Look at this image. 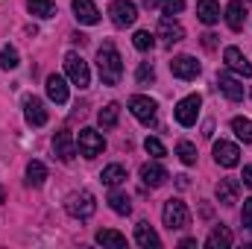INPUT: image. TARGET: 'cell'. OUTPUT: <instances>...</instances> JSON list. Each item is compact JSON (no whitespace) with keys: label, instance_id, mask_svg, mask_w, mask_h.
Returning <instances> with one entry per match:
<instances>
[{"label":"cell","instance_id":"cell-1","mask_svg":"<svg viewBox=\"0 0 252 249\" xmlns=\"http://www.w3.org/2000/svg\"><path fill=\"white\" fill-rule=\"evenodd\" d=\"M97 70H100L103 85H118L121 82V76H124V59L115 50V44H103L97 50Z\"/></svg>","mask_w":252,"mask_h":249},{"label":"cell","instance_id":"cell-2","mask_svg":"<svg viewBox=\"0 0 252 249\" xmlns=\"http://www.w3.org/2000/svg\"><path fill=\"white\" fill-rule=\"evenodd\" d=\"M64 211L70 217H76V220H88L97 211V199H94L91 190H76V193H70L64 199Z\"/></svg>","mask_w":252,"mask_h":249},{"label":"cell","instance_id":"cell-3","mask_svg":"<svg viewBox=\"0 0 252 249\" xmlns=\"http://www.w3.org/2000/svg\"><path fill=\"white\" fill-rule=\"evenodd\" d=\"M161 220H164V226L170 229V232H179V229H185L188 226V220H190V214H188V205L182 202V199H167L164 202V211H161Z\"/></svg>","mask_w":252,"mask_h":249},{"label":"cell","instance_id":"cell-4","mask_svg":"<svg viewBox=\"0 0 252 249\" xmlns=\"http://www.w3.org/2000/svg\"><path fill=\"white\" fill-rule=\"evenodd\" d=\"M76 150H79V156H85V158H97V156L106 150V141H103V135H100L97 129H79Z\"/></svg>","mask_w":252,"mask_h":249},{"label":"cell","instance_id":"cell-5","mask_svg":"<svg viewBox=\"0 0 252 249\" xmlns=\"http://www.w3.org/2000/svg\"><path fill=\"white\" fill-rule=\"evenodd\" d=\"M64 70H67V76H70V82L76 85V88H88V82H91V73H88V64L85 59L79 56V53H67L64 56Z\"/></svg>","mask_w":252,"mask_h":249},{"label":"cell","instance_id":"cell-6","mask_svg":"<svg viewBox=\"0 0 252 249\" xmlns=\"http://www.w3.org/2000/svg\"><path fill=\"white\" fill-rule=\"evenodd\" d=\"M199 106H202V97H199V94H188L185 100L176 103L173 115H176V121H179L182 126H193L196 118H199Z\"/></svg>","mask_w":252,"mask_h":249},{"label":"cell","instance_id":"cell-7","mask_svg":"<svg viewBox=\"0 0 252 249\" xmlns=\"http://www.w3.org/2000/svg\"><path fill=\"white\" fill-rule=\"evenodd\" d=\"M109 15H112V24L115 27H132L138 21V6L132 0H115L109 6Z\"/></svg>","mask_w":252,"mask_h":249},{"label":"cell","instance_id":"cell-8","mask_svg":"<svg viewBox=\"0 0 252 249\" xmlns=\"http://www.w3.org/2000/svg\"><path fill=\"white\" fill-rule=\"evenodd\" d=\"M129 112H132L144 126L156 124V100H150V97H144V94H135V97L129 100Z\"/></svg>","mask_w":252,"mask_h":249},{"label":"cell","instance_id":"cell-9","mask_svg":"<svg viewBox=\"0 0 252 249\" xmlns=\"http://www.w3.org/2000/svg\"><path fill=\"white\" fill-rule=\"evenodd\" d=\"M53 156L59 158V161H73V156H76V141H73V135L62 129V132H56L53 135Z\"/></svg>","mask_w":252,"mask_h":249},{"label":"cell","instance_id":"cell-10","mask_svg":"<svg viewBox=\"0 0 252 249\" xmlns=\"http://www.w3.org/2000/svg\"><path fill=\"white\" fill-rule=\"evenodd\" d=\"M214 161H217L220 167H238L241 150H238L235 144H229V141H217V144H214Z\"/></svg>","mask_w":252,"mask_h":249},{"label":"cell","instance_id":"cell-11","mask_svg":"<svg viewBox=\"0 0 252 249\" xmlns=\"http://www.w3.org/2000/svg\"><path fill=\"white\" fill-rule=\"evenodd\" d=\"M24 118L30 126H44L47 124V109L38 97H27L24 100Z\"/></svg>","mask_w":252,"mask_h":249},{"label":"cell","instance_id":"cell-12","mask_svg":"<svg viewBox=\"0 0 252 249\" xmlns=\"http://www.w3.org/2000/svg\"><path fill=\"white\" fill-rule=\"evenodd\" d=\"M170 70H173V76H179V79H196L199 76V62L193 59V56H176L173 62H170Z\"/></svg>","mask_w":252,"mask_h":249},{"label":"cell","instance_id":"cell-13","mask_svg":"<svg viewBox=\"0 0 252 249\" xmlns=\"http://www.w3.org/2000/svg\"><path fill=\"white\" fill-rule=\"evenodd\" d=\"M158 38H161L164 44H176V41H182V38H185V30H182V24H179V21H173V18L167 15V18H161V21H158Z\"/></svg>","mask_w":252,"mask_h":249},{"label":"cell","instance_id":"cell-14","mask_svg":"<svg viewBox=\"0 0 252 249\" xmlns=\"http://www.w3.org/2000/svg\"><path fill=\"white\" fill-rule=\"evenodd\" d=\"M223 62L229 70H235V73H241V76H252V64L247 62V56L238 50V47H226L223 50Z\"/></svg>","mask_w":252,"mask_h":249},{"label":"cell","instance_id":"cell-15","mask_svg":"<svg viewBox=\"0 0 252 249\" xmlns=\"http://www.w3.org/2000/svg\"><path fill=\"white\" fill-rule=\"evenodd\" d=\"M141 182L150 187H158L167 182V170L158 164V161H147L144 167H141Z\"/></svg>","mask_w":252,"mask_h":249},{"label":"cell","instance_id":"cell-16","mask_svg":"<svg viewBox=\"0 0 252 249\" xmlns=\"http://www.w3.org/2000/svg\"><path fill=\"white\" fill-rule=\"evenodd\" d=\"M217 85H220V91L232 100V103H238V100H244V85L235 79V76H229L226 70L223 73H217Z\"/></svg>","mask_w":252,"mask_h":249},{"label":"cell","instance_id":"cell-17","mask_svg":"<svg viewBox=\"0 0 252 249\" xmlns=\"http://www.w3.org/2000/svg\"><path fill=\"white\" fill-rule=\"evenodd\" d=\"M73 12H76V21L85 24V27H91V24L100 21V9L91 0H73Z\"/></svg>","mask_w":252,"mask_h":249},{"label":"cell","instance_id":"cell-18","mask_svg":"<svg viewBox=\"0 0 252 249\" xmlns=\"http://www.w3.org/2000/svg\"><path fill=\"white\" fill-rule=\"evenodd\" d=\"M135 241H138V247H144V249H158L161 247V238L156 235V229H153L150 223H138V226H135Z\"/></svg>","mask_w":252,"mask_h":249},{"label":"cell","instance_id":"cell-19","mask_svg":"<svg viewBox=\"0 0 252 249\" xmlns=\"http://www.w3.org/2000/svg\"><path fill=\"white\" fill-rule=\"evenodd\" d=\"M47 97L56 103V106H64L67 103V82H64L62 76H47Z\"/></svg>","mask_w":252,"mask_h":249},{"label":"cell","instance_id":"cell-20","mask_svg":"<svg viewBox=\"0 0 252 249\" xmlns=\"http://www.w3.org/2000/svg\"><path fill=\"white\" fill-rule=\"evenodd\" d=\"M244 21H247L244 3H241V0H232V3L226 6V24H229L235 32H241V30H244Z\"/></svg>","mask_w":252,"mask_h":249},{"label":"cell","instance_id":"cell-21","mask_svg":"<svg viewBox=\"0 0 252 249\" xmlns=\"http://www.w3.org/2000/svg\"><path fill=\"white\" fill-rule=\"evenodd\" d=\"M238 190H241V185L235 179H220L217 182V199L223 205H235L238 202Z\"/></svg>","mask_w":252,"mask_h":249},{"label":"cell","instance_id":"cell-22","mask_svg":"<svg viewBox=\"0 0 252 249\" xmlns=\"http://www.w3.org/2000/svg\"><path fill=\"white\" fill-rule=\"evenodd\" d=\"M196 18L211 27V24L220 21V6H217L214 0H199V3H196Z\"/></svg>","mask_w":252,"mask_h":249},{"label":"cell","instance_id":"cell-23","mask_svg":"<svg viewBox=\"0 0 252 249\" xmlns=\"http://www.w3.org/2000/svg\"><path fill=\"white\" fill-rule=\"evenodd\" d=\"M205 247L208 249H229L232 247V232L226 226H217L208 238H205Z\"/></svg>","mask_w":252,"mask_h":249},{"label":"cell","instance_id":"cell-24","mask_svg":"<svg viewBox=\"0 0 252 249\" xmlns=\"http://www.w3.org/2000/svg\"><path fill=\"white\" fill-rule=\"evenodd\" d=\"M94 241L97 244H103V247H115V249H124L126 247V238L121 232H115V229H100L97 235H94Z\"/></svg>","mask_w":252,"mask_h":249},{"label":"cell","instance_id":"cell-25","mask_svg":"<svg viewBox=\"0 0 252 249\" xmlns=\"http://www.w3.org/2000/svg\"><path fill=\"white\" fill-rule=\"evenodd\" d=\"M100 179H103V185L118 187L121 182H126V167H121V164H109V167H103Z\"/></svg>","mask_w":252,"mask_h":249},{"label":"cell","instance_id":"cell-26","mask_svg":"<svg viewBox=\"0 0 252 249\" xmlns=\"http://www.w3.org/2000/svg\"><path fill=\"white\" fill-rule=\"evenodd\" d=\"M44 179H47V167H44L41 161H30V164H27V185L30 187H41L44 185Z\"/></svg>","mask_w":252,"mask_h":249},{"label":"cell","instance_id":"cell-27","mask_svg":"<svg viewBox=\"0 0 252 249\" xmlns=\"http://www.w3.org/2000/svg\"><path fill=\"white\" fill-rule=\"evenodd\" d=\"M27 9H30V15H35V18H53V15H56L53 0H27Z\"/></svg>","mask_w":252,"mask_h":249},{"label":"cell","instance_id":"cell-28","mask_svg":"<svg viewBox=\"0 0 252 249\" xmlns=\"http://www.w3.org/2000/svg\"><path fill=\"white\" fill-rule=\"evenodd\" d=\"M118 118H121V106L118 103H109L106 109H100V115H97V121L103 129H112V126H118Z\"/></svg>","mask_w":252,"mask_h":249},{"label":"cell","instance_id":"cell-29","mask_svg":"<svg viewBox=\"0 0 252 249\" xmlns=\"http://www.w3.org/2000/svg\"><path fill=\"white\" fill-rule=\"evenodd\" d=\"M109 205H112V211H115V214H129V211H132L129 196L121 193V190H112V193H109Z\"/></svg>","mask_w":252,"mask_h":249},{"label":"cell","instance_id":"cell-30","mask_svg":"<svg viewBox=\"0 0 252 249\" xmlns=\"http://www.w3.org/2000/svg\"><path fill=\"white\" fill-rule=\"evenodd\" d=\"M232 129H235V135H238L244 144H252V121L250 118H235V121H232Z\"/></svg>","mask_w":252,"mask_h":249},{"label":"cell","instance_id":"cell-31","mask_svg":"<svg viewBox=\"0 0 252 249\" xmlns=\"http://www.w3.org/2000/svg\"><path fill=\"white\" fill-rule=\"evenodd\" d=\"M132 44H135L141 53H147V50H153V44H156V35H153L150 30H138V32H135V38H132Z\"/></svg>","mask_w":252,"mask_h":249},{"label":"cell","instance_id":"cell-32","mask_svg":"<svg viewBox=\"0 0 252 249\" xmlns=\"http://www.w3.org/2000/svg\"><path fill=\"white\" fill-rule=\"evenodd\" d=\"M176 156L182 158V164H196V147L190 141H179L176 144Z\"/></svg>","mask_w":252,"mask_h":249},{"label":"cell","instance_id":"cell-33","mask_svg":"<svg viewBox=\"0 0 252 249\" xmlns=\"http://www.w3.org/2000/svg\"><path fill=\"white\" fill-rule=\"evenodd\" d=\"M0 67L3 70H15L18 67V50L15 47H3L0 50Z\"/></svg>","mask_w":252,"mask_h":249},{"label":"cell","instance_id":"cell-34","mask_svg":"<svg viewBox=\"0 0 252 249\" xmlns=\"http://www.w3.org/2000/svg\"><path fill=\"white\" fill-rule=\"evenodd\" d=\"M135 79H138V85H150V82L156 79V70H153V64H150V62H141V64H138V73H135Z\"/></svg>","mask_w":252,"mask_h":249},{"label":"cell","instance_id":"cell-35","mask_svg":"<svg viewBox=\"0 0 252 249\" xmlns=\"http://www.w3.org/2000/svg\"><path fill=\"white\" fill-rule=\"evenodd\" d=\"M144 150H147L153 158H161V156H164V144H161L158 138H147V141H144Z\"/></svg>","mask_w":252,"mask_h":249},{"label":"cell","instance_id":"cell-36","mask_svg":"<svg viewBox=\"0 0 252 249\" xmlns=\"http://www.w3.org/2000/svg\"><path fill=\"white\" fill-rule=\"evenodd\" d=\"M161 9L164 15H179L185 9V0H161Z\"/></svg>","mask_w":252,"mask_h":249},{"label":"cell","instance_id":"cell-37","mask_svg":"<svg viewBox=\"0 0 252 249\" xmlns=\"http://www.w3.org/2000/svg\"><path fill=\"white\" fill-rule=\"evenodd\" d=\"M244 226H247V229H252V196L244 202Z\"/></svg>","mask_w":252,"mask_h":249},{"label":"cell","instance_id":"cell-38","mask_svg":"<svg viewBox=\"0 0 252 249\" xmlns=\"http://www.w3.org/2000/svg\"><path fill=\"white\" fill-rule=\"evenodd\" d=\"M241 179H244V185L252 190V164H247V167H244V176H241Z\"/></svg>","mask_w":252,"mask_h":249},{"label":"cell","instance_id":"cell-39","mask_svg":"<svg viewBox=\"0 0 252 249\" xmlns=\"http://www.w3.org/2000/svg\"><path fill=\"white\" fill-rule=\"evenodd\" d=\"M202 44H205V47L211 50V47L217 44V35H214V32H205V35H202Z\"/></svg>","mask_w":252,"mask_h":249},{"label":"cell","instance_id":"cell-40","mask_svg":"<svg viewBox=\"0 0 252 249\" xmlns=\"http://www.w3.org/2000/svg\"><path fill=\"white\" fill-rule=\"evenodd\" d=\"M179 247H182V249H193V247H196V241H190V238H185V241H182Z\"/></svg>","mask_w":252,"mask_h":249},{"label":"cell","instance_id":"cell-41","mask_svg":"<svg viewBox=\"0 0 252 249\" xmlns=\"http://www.w3.org/2000/svg\"><path fill=\"white\" fill-rule=\"evenodd\" d=\"M176 185H179V187H188V176H176Z\"/></svg>","mask_w":252,"mask_h":249},{"label":"cell","instance_id":"cell-42","mask_svg":"<svg viewBox=\"0 0 252 249\" xmlns=\"http://www.w3.org/2000/svg\"><path fill=\"white\" fill-rule=\"evenodd\" d=\"M158 3H161V0H144V6H150V9H153V6H158Z\"/></svg>","mask_w":252,"mask_h":249},{"label":"cell","instance_id":"cell-43","mask_svg":"<svg viewBox=\"0 0 252 249\" xmlns=\"http://www.w3.org/2000/svg\"><path fill=\"white\" fill-rule=\"evenodd\" d=\"M3 199H6V190H3V187H0V202H3Z\"/></svg>","mask_w":252,"mask_h":249},{"label":"cell","instance_id":"cell-44","mask_svg":"<svg viewBox=\"0 0 252 249\" xmlns=\"http://www.w3.org/2000/svg\"><path fill=\"white\" fill-rule=\"evenodd\" d=\"M250 97H252V91H250Z\"/></svg>","mask_w":252,"mask_h":249}]
</instances>
